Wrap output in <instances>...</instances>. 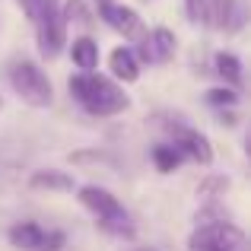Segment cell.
<instances>
[{
    "label": "cell",
    "instance_id": "6",
    "mask_svg": "<svg viewBox=\"0 0 251 251\" xmlns=\"http://www.w3.org/2000/svg\"><path fill=\"white\" fill-rule=\"evenodd\" d=\"M99 16L115 32H121L124 38H130V42H143V38H147V25H143V19L137 16L130 6H121V3H115V0H108V3H99Z\"/></svg>",
    "mask_w": 251,
    "mask_h": 251
},
{
    "label": "cell",
    "instance_id": "21",
    "mask_svg": "<svg viewBox=\"0 0 251 251\" xmlns=\"http://www.w3.org/2000/svg\"><path fill=\"white\" fill-rule=\"evenodd\" d=\"M184 16L191 23H207V0H184Z\"/></svg>",
    "mask_w": 251,
    "mask_h": 251
},
{
    "label": "cell",
    "instance_id": "13",
    "mask_svg": "<svg viewBox=\"0 0 251 251\" xmlns=\"http://www.w3.org/2000/svg\"><path fill=\"white\" fill-rule=\"evenodd\" d=\"M216 74L232 86V89H239L242 86V61L235 54H229V51H220L216 54Z\"/></svg>",
    "mask_w": 251,
    "mask_h": 251
},
{
    "label": "cell",
    "instance_id": "19",
    "mask_svg": "<svg viewBox=\"0 0 251 251\" xmlns=\"http://www.w3.org/2000/svg\"><path fill=\"white\" fill-rule=\"evenodd\" d=\"M61 16H64V25H70V23L86 25L89 23V13H86V6L80 3V0H70L67 6H61Z\"/></svg>",
    "mask_w": 251,
    "mask_h": 251
},
{
    "label": "cell",
    "instance_id": "3",
    "mask_svg": "<svg viewBox=\"0 0 251 251\" xmlns=\"http://www.w3.org/2000/svg\"><path fill=\"white\" fill-rule=\"evenodd\" d=\"M10 83L16 89V96L32 108H48L54 102V86H51L48 74L32 61H16L10 67Z\"/></svg>",
    "mask_w": 251,
    "mask_h": 251
},
{
    "label": "cell",
    "instance_id": "12",
    "mask_svg": "<svg viewBox=\"0 0 251 251\" xmlns=\"http://www.w3.org/2000/svg\"><path fill=\"white\" fill-rule=\"evenodd\" d=\"M70 61H74L83 74H92V70L99 67V45L92 42L89 35L74 38V45H70Z\"/></svg>",
    "mask_w": 251,
    "mask_h": 251
},
{
    "label": "cell",
    "instance_id": "22",
    "mask_svg": "<svg viewBox=\"0 0 251 251\" xmlns=\"http://www.w3.org/2000/svg\"><path fill=\"white\" fill-rule=\"evenodd\" d=\"M130 251H159V248H147V245H140V248H130Z\"/></svg>",
    "mask_w": 251,
    "mask_h": 251
},
{
    "label": "cell",
    "instance_id": "18",
    "mask_svg": "<svg viewBox=\"0 0 251 251\" xmlns=\"http://www.w3.org/2000/svg\"><path fill=\"white\" fill-rule=\"evenodd\" d=\"M207 102L216 105V108H232V105H239V89H232V86L207 89Z\"/></svg>",
    "mask_w": 251,
    "mask_h": 251
},
{
    "label": "cell",
    "instance_id": "1",
    "mask_svg": "<svg viewBox=\"0 0 251 251\" xmlns=\"http://www.w3.org/2000/svg\"><path fill=\"white\" fill-rule=\"evenodd\" d=\"M67 86H70V96L96 118L121 115L130 105V99L124 96L121 86L111 83L108 76H102V74H76V76H70Z\"/></svg>",
    "mask_w": 251,
    "mask_h": 251
},
{
    "label": "cell",
    "instance_id": "17",
    "mask_svg": "<svg viewBox=\"0 0 251 251\" xmlns=\"http://www.w3.org/2000/svg\"><path fill=\"white\" fill-rule=\"evenodd\" d=\"M23 3V10H25V16L32 19V23H42V19H48V16H54L57 10H61V3L57 0H19Z\"/></svg>",
    "mask_w": 251,
    "mask_h": 251
},
{
    "label": "cell",
    "instance_id": "4",
    "mask_svg": "<svg viewBox=\"0 0 251 251\" xmlns=\"http://www.w3.org/2000/svg\"><path fill=\"white\" fill-rule=\"evenodd\" d=\"M191 251H242L245 232L235 223H213V226H197L188 239Z\"/></svg>",
    "mask_w": 251,
    "mask_h": 251
},
{
    "label": "cell",
    "instance_id": "23",
    "mask_svg": "<svg viewBox=\"0 0 251 251\" xmlns=\"http://www.w3.org/2000/svg\"><path fill=\"white\" fill-rule=\"evenodd\" d=\"M96 3H108V0H96Z\"/></svg>",
    "mask_w": 251,
    "mask_h": 251
},
{
    "label": "cell",
    "instance_id": "8",
    "mask_svg": "<svg viewBox=\"0 0 251 251\" xmlns=\"http://www.w3.org/2000/svg\"><path fill=\"white\" fill-rule=\"evenodd\" d=\"M35 29H38V51H42L48 61L61 54V51H64V42H67V25H64L61 10H57L54 16L42 19Z\"/></svg>",
    "mask_w": 251,
    "mask_h": 251
},
{
    "label": "cell",
    "instance_id": "20",
    "mask_svg": "<svg viewBox=\"0 0 251 251\" xmlns=\"http://www.w3.org/2000/svg\"><path fill=\"white\" fill-rule=\"evenodd\" d=\"M213 223H229V213H223V207H216V201L197 213V226H213Z\"/></svg>",
    "mask_w": 251,
    "mask_h": 251
},
{
    "label": "cell",
    "instance_id": "14",
    "mask_svg": "<svg viewBox=\"0 0 251 251\" xmlns=\"http://www.w3.org/2000/svg\"><path fill=\"white\" fill-rule=\"evenodd\" d=\"M232 10H235V0H207V19L216 29L232 25Z\"/></svg>",
    "mask_w": 251,
    "mask_h": 251
},
{
    "label": "cell",
    "instance_id": "7",
    "mask_svg": "<svg viewBox=\"0 0 251 251\" xmlns=\"http://www.w3.org/2000/svg\"><path fill=\"white\" fill-rule=\"evenodd\" d=\"M172 137H175L172 147L181 156H191V159L201 162V166H210V162H213V147H210V140L201 130L188 127V124H172Z\"/></svg>",
    "mask_w": 251,
    "mask_h": 251
},
{
    "label": "cell",
    "instance_id": "5",
    "mask_svg": "<svg viewBox=\"0 0 251 251\" xmlns=\"http://www.w3.org/2000/svg\"><path fill=\"white\" fill-rule=\"evenodd\" d=\"M10 245L16 251H61L67 245L64 232L57 229H42L38 223H16V226L6 232Z\"/></svg>",
    "mask_w": 251,
    "mask_h": 251
},
{
    "label": "cell",
    "instance_id": "10",
    "mask_svg": "<svg viewBox=\"0 0 251 251\" xmlns=\"http://www.w3.org/2000/svg\"><path fill=\"white\" fill-rule=\"evenodd\" d=\"M29 188L35 191H54V194H74L76 191V178L70 172L61 169H38L29 175Z\"/></svg>",
    "mask_w": 251,
    "mask_h": 251
},
{
    "label": "cell",
    "instance_id": "2",
    "mask_svg": "<svg viewBox=\"0 0 251 251\" xmlns=\"http://www.w3.org/2000/svg\"><path fill=\"white\" fill-rule=\"evenodd\" d=\"M76 201L96 216L99 226H102L105 232L118 235V239H130V235H134L130 213L124 210V203L118 201L108 188H99V184H76Z\"/></svg>",
    "mask_w": 251,
    "mask_h": 251
},
{
    "label": "cell",
    "instance_id": "9",
    "mask_svg": "<svg viewBox=\"0 0 251 251\" xmlns=\"http://www.w3.org/2000/svg\"><path fill=\"white\" fill-rule=\"evenodd\" d=\"M140 45H143V48H140L143 61H156V64H166L169 57H175V48H178L175 32H169L166 25H156Z\"/></svg>",
    "mask_w": 251,
    "mask_h": 251
},
{
    "label": "cell",
    "instance_id": "11",
    "mask_svg": "<svg viewBox=\"0 0 251 251\" xmlns=\"http://www.w3.org/2000/svg\"><path fill=\"white\" fill-rule=\"evenodd\" d=\"M108 70H111V76L121 80V83H137L140 80V57L130 48H115L108 54Z\"/></svg>",
    "mask_w": 251,
    "mask_h": 251
},
{
    "label": "cell",
    "instance_id": "15",
    "mask_svg": "<svg viewBox=\"0 0 251 251\" xmlns=\"http://www.w3.org/2000/svg\"><path fill=\"white\" fill-rule=\"evenodd\" d=\"M226 191H229V178L216 175V172L197 184V197H201V201H220V197H226Z\"/></svg>",
    "mask_w": 251,
    "mask_h": 251
},
{
    "label": "cell",
    "instance_id": "24",
    "mask_svg": "<svg viewBox=\"0 0 251 251\" xmlns=\"http://www.w3.org/2000/svg\"><path fill=\"white\" fill-rule=\"evenodd\" d=\"M0 108H3V99H0Z\"/></svg>",
    "mask_w": 251,
    "mask_h": 251
},
{
    "label": "cell",
    "instance_id": "16",
    "mask_svg": "<svg viewBox=\"0 0 251 251\" xmlns=\"http://www.w3.org/2000/svg\"><path fill=\"white\" fill-rule=\"evenodd\" d=\"M181 159H184V156L178 153L172 143H159V147H153V162H156V169H159L162 175L175 172L178 166H181Z\"/></svg>",
    "mask_w": 251,
    "mask_h": 251
}]
</instances>
